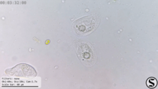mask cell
Returning <instances> with one entry per match:
<instances>
[{"label": "cell", "mask_w": 158, "mask_h": 89, "mask_svg": "<svg viewBox=\"0 0 158 89\" xmlns=\"http://www.w3.org/2000/svg\"><path fill=\"white\" fill-rule=\"evenodd\" d=\"M100 23L98 15L92 14L77 20L73 24V31L78 34L87 35L97 28Z\"/></svg>", "instance_id": "1"}, {"label": "cell", "mask_w": 158, "mask_h": 89, "mask_svg": "<svg viewBox=\"0 0 158 89\" xmlns=\"http://www.w3.org/2000/svg\"><path fill=\"white\" fill-rule=\"evenodd\" d=\"M76 53L79 60L86 67H92L96 62L97 56L95 49L90 44L84 42L75 44Z\"/></svg>", "instance_id": "2"}, {"label": "cell", "mask_w": 158, "mask_h": 89, "mask_svg": "<svg viewBox=\"0 0 158 89\" xmlns=\"http://www.w3.org/2000/svg\"><path fill=\"white\" fill-rule=\"evenodd\" d=\"M157 85V81L154 77H150L146 81V85L150 88H154Z\"/></svg>", "instance_id": "3"}]
</instances>
